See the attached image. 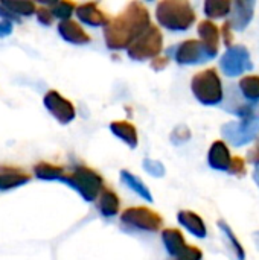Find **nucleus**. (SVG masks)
Instances as JSON below:
<instances>
[{"label": "nucleus", "mask_w": 259, "mask_h": 260, "mask_svg": "<svg viewBox=\"0 0 259 260\" xmlns=\"http://www.w3.org/2000/svg\"><path fill=\"white\" fill-rule=\"evenodd\" d=\"M119 207H121V203H119L118 195L111 189H102L99 200H98L99 213L105 218H111V216L118 215Z\"/></svg>", "instance_id": "nucleus-20"}, {"label": "nucleus", "mask_w": 259, "mask_h": 260, "mask_svg": "<svg viewBox=\"0 0 259 260\" xmlns=\"http://www.w3.org/2000/svg\"><path fill=\"white\" fill-rule=\"evenodd\" d=\"M150 26L151 18L148 9L140 2H131L119 15L110 18L104 27L105 44L110 50H128Z\"/></svg>", "instance_id": "nucleus-1"}, {"label": "nucleus", "mask_w": 259, "mask_h": 260, "mask_svg": "<svg viewBox=\"0 0 259 260\" xmlns=\"http://www.w3.org/2000/svg\"><path fill=\"white\" fill-rule=\"evenodd\" d=\"M232 3L229 0H208L205 3V14L211 18H221L231 14Z\"/></svg>", "instance_id": "nucleus-25"}, {"label": "nucleus", "mask_w": 259, "mask_h": 260, "mask_svg": "<svg viewBox=\"0 0 259 260\" xmlns=\"http://www.w3.org/2000/svg\"><path fill=\"white\" fill-rule=\"evenodd\" d=\"M31 175L18 168L0 166V190H11L31 181Z\"/></svg>", "instance_id": "nucleus-15"}, {"label": "nucleus", "mask_w": 259, "mask_h": 260, "mask_svg": "<svg viewBox=\"0 0 259 260\" xmlns=\"http://www.w3.org/2000/svg\"><path fill=\"white\" fill-rule=\"evenodd\" d=\"M221 134L237 148L253 142L259 134V114L241 119L240 122L224 123L221 126Z\"/></svg>", "instance_id": "nucleus-6"}, {"label": "nucleus", "mask_w": 259, "mask_h": 260, "mask_svg": "<svg viewBox=\"0 0 259 260\" xmlns=\"http://www.w3.org/2000/svg\"><path fill=\"white\" fill-rule=\"evenodd\" d=\"M253 180H255L256 186L259 187V166H256V168H255V171H253Z\"/></svg>", "instance_id": "nucleus-38"}, {"label": "nucleus", "mask_w": 259, "mask_h": 260, "mask_svg": "<svg viewBox=\"0 0 259 260\" xmlns=\"http://www.w3.org/2000/svg\"><path fill=\"white\" fill-rule=\"evenodd\" d=\"M58 34L61 35V38L70 44H87L90 43V37L89 34L81 27V24H78L73 20H64L58 24Z\"/></svg>", "instance_id": "nucleus-14"}, {"label": "nucleus", "mask_w": 259, "mask_h": 260, "mask_svg": "<svg viewBox=\"0 0 259 260\" xmlns=\"http://www.w3.org/2000/svg\"><path fill=\"white\" fill-rule=\"evenodd\" d=\"M163 49V35L157 26H150L127 50L128 56L134 61H145L156 58Z\"/></svg>", "instance_id": "nucleus-5"}, {"label": "nucleus", "mask_w": 259, "mask_h": 260, "mask_svg": "<svg viewBox=\"0 0 259 260\" xmlns=\"http://www.w3.org/2000/svg\"><path fill=\"white\" fill-rule=\"evenodd\" d=\"M247 161L255 166H259V139L256 140L255 146L247 152Z\"/></svg>", "instance_id": "nucleus-34"}, {"label": "nucleus", "mask_w": 259, "mask_h": 260, "mask_svg": "<svg viewBox=\"0 0 259 260\" xmlns=\"http://www.w3.org/2000/svg\"><path fill=\"white\" fill-rule=\"evenodd\" d=\"M189 139H191V131H189L188 126H185V125L177 126V128L172 131V136H171V140H172L174 143H177V145H180V143H183V142H186V140H189Z\"/></svg>", "instance_id": "nucleus-31"}, {"label": "nucleus", "mask_w": 259, "mask_h": 260, "mask_svg": "<svg viewBox=\"0 0 259 260\" xmlns=\"http://www.w3.org/2000/svg\"><path fill=\"white\" fill-rule=\"evenodd\" d=\"M203 259V253L200 248L188 245L177 257H174L172 260H202Z\"/></svg>", "instance_id": "nucleus-29"}, {"label": "nucleus", "mask_w": 259, "mask_h": 260, "mask_svg": "<svg viewBox=\"0 0 259 260\" xmlns=\"http://www.w3.org/2000/svg\"><path fill=\"white\" fill-rule=\"evenodd\" d=\"M198 35H200V41L214 53H218V46H220V29L215 23L205 20L198 24Z\"/></svg>", "instance_id": "nucleus-16"}, {"label": "nucleus", "mask_w": 259, "mask_h": 260, "mask_svg": "<svg viewBox=\"0 0 259 260\" xmlns=\"http://www.w3.org/2000/svg\"><path fill=\"white\" fill-rule=\"evenodd\" d=\"M162 241H163V245H165L168 254L172 259L177 257L188 247L182 232H179L177 229H166V230H163L162 232Z\"/></svg>", "instance_id": "nucleus-18"}, {"label": "nucleus", "mask_w": 259, "mask_h": 260, "mask_svg": "<svg viewBox=\"0 0 259 260\" xmlns=\"http://www.w3.org/2000/svg\"><path fill=\"white\" fill-rule=\"evenodd\" d=\"M121 221L133 229L151 233L159 232L163 224L162 216L147 207H130L124 210V213L121 215Z\"/></svg>", "instance_id": "nucleus-7"}, {"label": "nucleus", "mask_w": 259, "mask_h": 260, "mask_svg": "<svg viewBox=\"0 0 259 260\" xmlns=\"http://www.w3.org/2000/svg\"><path fill=\"white\" fill-rule=\"evenodd\" d=\"M110 129L111 133L121 139L122 142H125L131 149L137 148V129L130 123V122H125V120H116V122H111L110 123Z\"/></svg>", "instance_id": "nucleus-19"}, {"label": "nucleus", "mask_w": 259, "mask_h": 260, "mask_svg": "<svg viewBox=\"0 0 259 260\" xmlns=\"http://www.w3.org/2000/svg\"><path fill=\"white\" fill-rule=\"evenodd\" d=\"M221 37H223V41L227 47H232V40H234V34H232V27L231 24L226 21L221 27Z\"/></svg>", "instance_id": "nucleus-33"}, {"label": "nucleus", "mask_w": 259, "mask_h": 260, "mask_svg": "<svg viewBox=\"0 0 259 260\" xmlns=\"http://www.w3.org/2000/svg\"><path fill=\"white\" fill-rule=\"evenodd\" d=\"M143 169H145L150 175H153V177H156V178H160V177L165 175V166H163L160 161H157V160L145 158V160H143Z\"/></svg>", "instance_id": "nucleus-28"}, {"label": "nucleus", "mask_w": 259, "mask_h": 260, "mask_svg": "<svg viewBox=\"0 0 259 260\" xmlns=\"http://www.w3.org/2000/svg\"><path fill=\"white\" fill-rule=\"evenodd\" d=\"M37 18H38V21L41 23V24H44V26H50L52 23H53V14H52V11H50V8L49 6H38L37 8Z\"/></svg>", "instance_id": "nucleus-30"}, {"label": "nucleus", "mask_w": 259, "mask_h": 260, "mask_svg": "<svg viewBox=\"0 0 259 260\" xmlns=\"http://www.w3.org/2000/svg\"><path fill=\"white\" fill-rule=\"evenodd\" d=\"M166 64H168V59H166V58H156V59L151 62V67H153L154 70H162V69L166 67Z\"/></svg>", "instance_id": "nucleus-37"}, {"label": "nucleus", "mask_w": 259, "mask_h": 260, "mask_svg": "<svg viewBox=\"0 0 259 260\" xmlns=\"http://www.w3.org/2000/svg\"><path fill=\"white\" fill-rule=\"evenodd\" d=\"M227 172H231L232 175H237V177L246 175V163H244V160L241 157H234Z\"/></svg>", "instance_id": "nucleus-32"}, {"label": "nucleus", "mask_w": 259, "mask_h": 260, "mask_svg": "<svg viewBox=\"0 0 259 260\" xmlns=\"http://www.w3.org/2000/svg\"><path fill=\"white\" fill-rule=\"evenodd\" d=\"M217 225H218V229L221 230V233H223V236L226 238V241L229 242V245H231V248H232V251H234V256H237V259L238 260L246 259V253H244L241 244L238 242L237 236H235L234 232L231 230V227H229L224 221H218Z\"/></svg>", "instance_id": "nucleus-26"}, {"label": "nucleus", "mask_w": 259, "mask_h": 260, "mask_svg": "<svg viewBox=\"0 0 259 260\" xmlns=\"http://www.w3.org/2000/svg\"><path fill=\"white\" fill-rule=\"evenodd\" d=\"M256 3L253 0H237L232 5L231 20L227 21L232 30H244L253 18Z\"/></svg>", "instance_id": "nucleus-11"}, {"label": "nucleus", "mask_w": 259, "mask_h": 260, "mask_svg": "<svg viewBox=\"0 0 259 260\" xmlns=\"http://www.w3.org/2000/svg\"><path fill=\"white\" fill-rule=\"evenodd\" d=\"M61 181L70 186L72 189H75L87 203L96 201L104 189L102 177L87 166L73 168V171L66 174Z\"/></svg>", "instance_id": "nucleus-3"}, {"label": "nucleus", "mask_w": 259, "mask_h": 260, "mask_svg": "<svg viewBox=\"0 0 259 260\" xmlns=\"http://www.w3.org/2000/svg\"><path fill=\"white\" fill-rule=\"evenodd\" d=\"M47 6L50 8L53 17L60 18L61 21L70 20V15L76 11V5L73 2H52L47 3Z\"/></svg>", "instance_id": "nucleus-27"}, {"label": "nucleus", "mask_w": 259, "mask_h": 260, "mask_svg": "<svg viewBox=\"0 0 259 260\" xmlns=\"http://www.w3.org/2000/svg\"><path fill=\"white\" fill-rule=\"evenodd\" d=\"M240 91L241 94L249 101V102H259V76L258 75H249L244 76L240 84Z\"/></svg>", "instance_id": "nucleus-23"}, {"label": "nucleus", "mask_w": 259, "mask_h": 260, "mask_svg": "<svg viewBox=\"0 0 259 260\" xmlns=\"http://www.w3.org/2000/svg\"><path fill=\"white\" fill-rule=\"evenodd\" d=\"M156 18L160 26L168 30H188L195 21V12L189 2L165 0L156 8Z\"/></svg>", "instance_id": "nucleus-2"}, {"label": "nucleus", "mask_w": 259, "mask_h": 260, "mask_svg": "<svg viewBox=\"0 0 259 260\" xmlns=\"http://www.w3.org/2000/svg\"><path fill=\"white\" fill-rule=\"evenodd\" d=\"M0 17H3L5 20H8V21H20V17H17V15H14L11 11H8L2 3H0Z\"/></svg>", "instance_id": "nucleus-36"}, {"label": "nucleus", "mask_w": 259, "mask_h": 260, "mask_svg": "<svg viewBox=\"0 0 259 260\" xmlns=\"http://www.w3.org/2000/svg\"><path fill=\"white\" fill-rule=\"evenodd\" d=\"M34 174L38 180L43 181H53V180H63V177L66 175L64 168L47 163V161H40L34 166Z\"/></svg>", "instance_id": "nucleus-21"}, {"label": "nucleus", "mask_w": 259, "mask_h": 260, "mask_svg": "<svg viewBox=\"0 0 259 260\" xmlns=\"http://www.w3.org/2000/svg\"><path fill=\"white\" fill-rule=\"evenodd\" d=\"M121 180H122L133 192H136V195L142 197V198L147 200L148 203L153 201V197H151L150 189L145 186V183H143L139 177H136V175H133L131 172H128V171L124 169V171H121Z\"/></svg>", "instance_id": "nucleus-22"}, {"label": "nucleus", "mask_w": 259, "mask_h": 260, "mask_svg": "<svg viewBox=\"0 0 259 260\" xmlns=\"http://www.w3.org/2000/svg\"><path fill=\"white\" fill-rule=\"evenodd\" d=\"M0 3L17 17H20V15L29 17V15L35 14L37 8H38L34 2H27V0H2Z\"/></svg>", "instance_id": "nucleus-24"}, {"label": "nucleus", "mask_w": 259, "mask_h": 260, "mask_svg": "<svg viewBox=\"0 0 259 260\" xmlns=\"http://www.w3.org/2000/svg\"><path fill=\"white\" fill-rule=\"evenodd\" d=\"M208 163L215 171H221V172L229 171L231 163H232V157H231L229 148L226 146L224 142L217 140L212 143L209 154H208Z\"/></svg>", "instance_id": "nucleus-13"}, {"label": "nucleus", "mask_w": 259, "mask_h": 260, "mask_svg": "<svg viewBox=\"0 0 259 260\" xmlns=\"http://www.w3.org/2000/svg\"><path fill=\"white\" fill-rule=\"evenodd\" d=\"M253 239H255V245H256V248H258L259 251V232L253 233Z\"/></svg>", "instance_id": "nucleus-39"}, {"label": "nucleus", "mask_w": 259, "mask_h": 260, "mask_svg": "<svg viewBox=\"0 0 259 260\" xmlns=\"http://www.w3.org/2000/svg\"><path fill=\"white\" fill-rule=\"evenodd\" d=\"M75 14H76V17L82 23H85L89 26H93V27H98V26H104L105 27L107 23L110 21V18L99 9L98 3H95V2L78 5Z\"/></svg>", "instance_id": "nucleus-12"}, {"label": "nucleus", "mask_w": 259, "mask_h": 260, "mask_svg": "<svg viewBox=\"0 0 259 260\" xmlns=\"http://www.w3.org/2000/svg\"><path fill=\"white\" fill-rule=\"evenodd\" d=\"M220 66L226 76H240L241 73L253 69L250 53H249L247 47H244V46L229 47L223 53Z\"/></svg>", "instance_id": "nucleus-8"}, {"label": "nucleus", "mask_w": 259, "mask_h": 260, "mask_svg": "<svg viewBox=\"0 0 259 260\" xmlns=\"http://www.w3.org/2000/svg\"><path fill=\"white\" fill-rule=\"evenodd\" d=\"M43 105L61 125L70 123L76 116L75 105L69 99H66L63 94H60L56 90H49L44 94Z\"/></svg>", "instance_id": "nucleus-10"}, {"label": "nucleus", "mask_w": 259, "mask_h": 260, "mask_svg": "<svg viewBox=\"0 0 259 260\" xmlns=\"http://www.w3.org/2000/svg\"><path fill=\"white\" fill-rule=\"evenodd\" d=\"M12 29H14L12 21H8V20L0 21V38H5V37L11 35L12 34Z\"/></svg>", "instance_id": "nucleus-35"}, {"label": "nucleus", "mask_w": 259, "mask_h": 260, "mask_svg": "<svg viewBox=\"0 0 259 260\" xmlns=\"http://www.w3.org/2000/svg\"><path fill=\"white\" fill-rule=\"evenodd\" d=\"M177 219H179L180 225L185 227L191 235H194V236H197L200 239L206 238V235H208L206 225H205L203 219L197 213L189 212V210H182V212H179Z\"/></svg>", "instance_id": "nucleus-17"}, {"label": "nucleus", "mask_w": 259, "mask_h": 260, "mask_svg": "<svg viewBox=\"0 0 259 260\" xmlns=\"http://www.w3.org/2000/svg\"><path fill=\"white\" fill-rule=\"evenodd\" d=\"M191 88L197 101L203 105H218L224 98L223 84L215 69L198 72L192 78Z\"/></svg>", "instance_id": "nucleus-4"}, {"label": "nucleus", "mask_w": 259, "mask_h": 260, "mask_svg": "<svg viewBox=\"0 0 259 260\" xmlns=\"http://www.w3.org/2000/svg\"><path fill=\"white\" fill-rule=\"evenodd\" d=\"M174 49H176L174 59L179 64H186V66L202 64L217 56L200 40H186L179 46H176Z\"/></svg>", "instance_id": "nucleus-9"}]
</instances>
